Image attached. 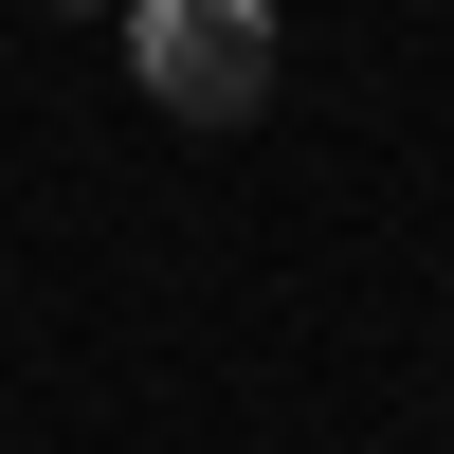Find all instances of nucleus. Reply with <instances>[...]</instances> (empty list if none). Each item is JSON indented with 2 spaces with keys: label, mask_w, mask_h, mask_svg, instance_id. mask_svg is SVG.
Instances as JSON below:
<instances>
[{
  "label": "nucleus",
  "mask_w": 454,
  "mask_h": 454,
  "mask_svg": "<svg viewBox=\"0 0 454 454\" xmlns=\"http://www.w3.org/2000/svg\"><path fill=\"white\" fill-rule=\"evenodd\" d=\"M128 73L164 128H254L273 109V0H128Z\"/></svg>",
  "instance_id": "f257e3e1"
}]
</instances>
